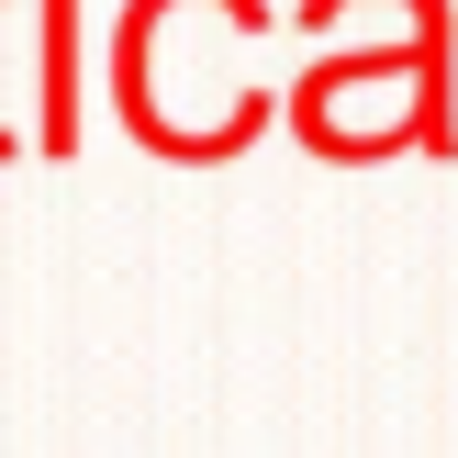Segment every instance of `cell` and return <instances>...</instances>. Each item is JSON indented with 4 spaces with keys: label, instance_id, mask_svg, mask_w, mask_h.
<instances>
[{
    "label": "cell",
    "instance_id": "cell-1",
    "mask_svg": "<svg viewBox=\"0 0 458 458\" xmlns=\"http://www.w3.org/2000/svg\"><path fill=\"white\" fill-rule=\"evenodd\" d=\"M79 0H34V146L45 157H79V134H89V67H79Z\"/></svg>",
    "mask_w": 458,
    "mask_h": 458
},
{
    "label": "cell",
    "instance_id": "cell-2",
    "mask_svg": "<svg viewBox=\"0 0 458 458\" xmlns=\"http://www.w3.org/2000/svg\"><path fill=\"white\" fill-rule=\"evenodd\" d=\"M22 146H34V134H12V123H0V157H22Z\"/></svg>",
    "mask_w": 458,
    "mask_h": 458
}]
</instances>
